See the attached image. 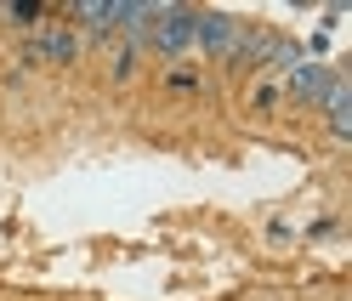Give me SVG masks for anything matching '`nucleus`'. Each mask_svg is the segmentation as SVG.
<instances>
[{
  "label": "nucleus",
  "instance_id": "f257e3e1",
  "mask_svg": "<svg viewBox=\"0 0 352 301\" xmlns=\"http://www.w3.org/2000/svg\"><path fill=\"white\" fill-rule=\"evenodd\" d=\"M142 46H153L160 57H188L193 52V6H182V0H165V6H153V23L142 34Z\"/></svg>",
  "mask_w": 352,
  "mask_h": 301
},
{
  "label": "nucleus",
  "instance_id": "f03ea898",
  "mask_svg": "<svg viewBox=\"0 0 352 301\" xmlns=\"http://www.w3.org/2000/svg\"><path fill=\"white\" fill-rule=\"evenodd\" d=\"M23 57H46V63H74L80 57V34L69 23H40L23 40Z\"/></svg>",
  "mask_w": 352,
  "mask_h": 301
},
{
  "label": "nucleus",
  "instance_id": "7ed1b4c3",
  "mask_svg": "<svg viewBox=\"0 0 352 301\" xmlns=\"http://www.w3.org/2000/svg\"><path fill=\"white\" fill-rule=\"evenodd\" d=\"M233 34H239V17H228V12H193V46H199L205 57H228Z\"/></svg>",
  "mask_w": 352,
  "mask_h": 301
},
{
  "label": "nucleus",
  "instance_id": "20e7f679",
  "mask_svg": "<svg viewBox=\"0 0 352 301\" xmlns=\"http://www.w3.org/2000/svg\"><path fill=\"white\" fill-rule=\"evenodd\" d=\"M329 85H336V74H329L318 57H307V63H296V69L284 74V97H290V102H313V109H318Z\"/></svg>",
  "mask_w": 352,
  "mask_h": 301
},
{
  "label": "nucleus",
  "instance_id": "39448f33",
  "mask_svg": "<svg viewBox=\"0 0 352 301\" xmlns=\"http://www.w3.org/2000/svg\"><path fill=\"white\" fill-rule=\"evenodd\" d=\"M273 52H278V34L273 29H245V23H239L228 63H233V69H261V63H273Z\"/></svg>",
  "mask_w": 352,
  "mask_h": 301
},
{
  "label": "nucleus",
  "instance_id": "423d86ee",
  "mask_svg": "<svg viewBox=\"0 0 352 301\" xmlns=\"http://www.w3.org/2000/svg\"><path fill=\"white\" fill-rule=\"evenodd\" d=\"M74 23L91 29V34H114L120 29V0H74Z\"/></svg>",
  "mask_w": 352,
  "mask_h": 301
},
{
  "label": "nucleus",
  "instance_id": "0eeeda50",
  "mask_svg": "<svg viewBox=\"0 0 352 301\" xmlns=\"http://www.w3.org/2000/svg\"><path fill=\"white\" fill-rule=\"evenodd\" d=\"M318 109L329 114V131H336L341 142L352 137V85L336 74V85H329V91H324V102H318Z\"/></svg>",
  "mask_w": 352,
  "mask_h": 301
},
{
  "label": "nucleus",
  "instance_id": "6e6552de",
  "mask_svg": "<svg viewBox=\"0 0 352 301\" xmlns=\"http://www.w3.org/2000/svg\"><path fill=\"white\" fill-rule=\"evenodd\" d=\"M0 12H6L17 29H29V34H34L40 23H46V12H52V6H40V0H12V6H0Z\"/></svg>",
  "mask_w": 352,
  "mask_h": 301
},
{
  "label": "nucleus",
  "instance_id": "1a4fd4ad",
  "mask_svg": "<svg viewBox=\"0 0 352 301\" xmlns=\"http://www.w3.org/2000/svg\"><path fill=\"white\" fill-rule=\"evenodd\" d=\"M278 91H284V80H256L250 102H256V109H278Z\"/></svg>",
  "mask_w": 352,
  "mask_h": 301
},
{
  "label": "nucleus",
  "instance_id": "9d476101",
  "mask_svg": "<svg viewBox=\"0 0 352 301\" xmlns=\"http://www.w3.org/2000/svg\"><path fill=\"white\" fill-rule=\"evenodd\" d=\"M165 85H170V91H205V80H199V74H188V69H170Z\"/></svg>",
  "mask_w": 352,
  "mask_h": 301
}]
</instances>
